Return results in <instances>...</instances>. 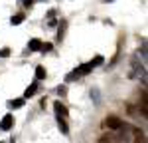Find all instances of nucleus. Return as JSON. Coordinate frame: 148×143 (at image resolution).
I'll return each instance as SVG.
<instances>
[{"instance_id": "1", "label": "nucleus", "mask_w": 148, "mask_h": 143, "mask_svg": "<svg viewBox=\"0 0 148 143\" xmlns=\"http://www.w3.org/2000/svg\"><path fill=\"white\" fill-rule=\"evenodd\" d=\"M105 125H107L109 129H114V131H119V129H123V127H125L123 119H119L116 115H109V117L105 119Z\"/></svg>"}, {"instance_id": "2", "label": "nucleus", "mask_w": 148, "mask_h": 143, "mask_svg": "<svg viewBox=\"0 0 148 143\" xmlns=\"http://www.w3.org/2000/svg\"><path fill=\"white\" fill-rule=\"evenodd\" d=\"M12 125H14V117H12L10 113L4 115V117H2V123H0V129H2V131H10Z\"/></svg>"}, {"instance_id": "3", "label": "nucleus", "mask_w": 148, "mask_h": 143, "mask_svg": "<svg viewBox=\"0 0 148 143\" xmlns=\"http://www.w3.org/2000/svg\"><path fill=\"white\" fill-rule=\"evenodd\" d=\"M93 68H95V66H93L91 62H87V64H83V66H79V68H77V76H85V74H89V72L93 70Z\"/></svg>"}, {"instance_id": "4", "label": "nucleus", "mask_w": 148, "mask_h": 143, "mask_svg": "<svg viewBox=\"0 0 148 143\" xmlns=\"http://www.w3.org/2000/svg\"><path fill=\"white\" fill-rule=\"evenodd\" d=\"M56 113H57V117H67L65 106H63V103H56Z\"/></svg>"}, {"instance_id": "5", "label": "nucleus", "mask_w": 148, "mask_h": 143, "mask_svg": "<svg viewBox=\"0 0 148 143\" xmlns=\"http://www.w3.org/2000/svg\"><path fill=\"white\" fill-rule=\"evenodd\" d=\"M36 92H38V82H34L30 87H28V90H26V92H24V97H32Z\"/></svg>"}, {"instance_id": "6", "label": "nucleus", "mask_w": 148, "mask_h": 143, "mask_svg": "<svg viewBox=\"0 0 148 143\" xmlns=\"http://www.w3.org/2000/svg\"><path fill=\"white\" fill-rule=\"evenodd\" d=\"M30 50L32 52H40L42 50V42L40 40H30Z\"/></svg>"}, {"instance_id": "7", "label": "nucleus", "mask_w": 148, "mask_h": 143, "mask_svg": "<svg viewBox=\"0 0 148 143\" xmlns=\"http://www.w3.org/2000/svg\"><path fill=\"white\" fill-rule=\"evenodd\" d=\"M10 107H14V109H18V107H22L24 106V97H18V99H12L10 103H8Z\"/></svg>"}, {"instance_id": "8", "label": "nucleus", "mask_w": 148, "mask_h": 143, "mask_svg": "<svg viewBox=\"0 0 148 143\" xmlns=\"http://www.w3.org/2000/svg\"><path fill=\"white\" fill-rule=\"evenodd\" d=\"M36 78H38V80H44V78H46V70H44L42 66L36 68Z\"/></svg>"}, {"instance_id": "9", "label": "nucleus", "mask_w": 148, "mask_h": 143, "mask_svg": "<svg viewBox=\"0 0 148 143\" xmlns=\"http://www.w3.org/2000/svg\"><path fill=\"white\" fill-rule=\"evenodd\" d=\"M24 18H26L24 14H16V16H12V24H14V26H18L20 22H24Z\"/></svg>"}, {"instance_id": "10", "label": "nucleus", "mask_w": 148, "mask_h": 143, "mask_svg": "<svg viewBox=\"0 0 148 143\" xmlns=\"http://www.w3.org/2000/svg\"><path fill=\"white\" fill-rule=\"evenodd\" d=\"M57 119H59V129L63 131V133H67L69 127H67V123H65V117H57Z\"/></svg>"}, {"instance_id": "11", "label": "nucleus", "mask_w": 148, "mask_h": 143, "mask_svg": "<svg viewBox=\"0 0 148 143\" xmlns=\"http://www.w3.org/2000/svg\"><path fill=\"white\" fill-rule=\"evenodd\" d=\"M65 34V22H61V28H59V34H57V40H61Z\"/></svg>"}, {"instance_id": "12", "label": "nucleus", "mask_w": 148, "mask_h": 143, "mask_svg": "<svg viewBox=\"0 0 148 143\" xmlns=\"http://www.w3.org/2000/svg\"><path fill=\"white\" fill-rule=\"evenodd\" d=\"M8 56H10V50L8 48H2L0 50V58H8Z\"/></svg>"}, {"instance_id": "13", "label": "nucleus", "mask_w": 148, "mask_h": 143, "mask_svg": "<svg viewBox=\"0 0 148 143\" xmlns=\"http://www.w3.org/2000/svg\"><path fill=\"white\" fill-rule=\"evenodd\" d=\"M91 64H93V66H101V64H103V58H101V56H97V58L93 60Z\"/></svg>"}, {"instance_id": "14", "label": "nucleus", "mask_w": 148, "mask_h": 143, "mask_svg": "<svg viewBox=\"0 0 148 143\" xmlns=\"http://www.w3.org/2000/svg\"><path fill=\"white\" fill-rule=\"evenodd\" d=\"M57 94H59V95H65V94H67L65 85H59V87H57Z\"/></svg>"}, {"instance_id": "15", "label": "nucleus", "mask_w": 148, "mask_h": 143, "mask_svg": "<svg viewBox=\"0 0 148 143\" xmlns=\"http://www.w3.org/2000/svg\"><path fill=\"white\" fill-rule=\"evenodd\" d=\"M51 50V44H42V52H49Z\"/></svg>"}, {"instance_id": "16", "label": "nucleus", "mask_w": 148, "mask_h": 143, "mask_svg": "<svg viewBox=\"0 0 148 143\" xmlns=\"http://www.w3.org/2000/svg\"><path fill=\"white\" fill-rule=\"evenodd\" d=\"M32 4H34V0H24V6H28V8H30Z\"/></svg>"}, {"instance_id": "17", "label": "nucleus", "mask_w": 148, "mask_h": 143, "mask_svg": "<svg viewBox=\"0 0 148 143\" xmlns=\"http://www.w3.org/2000/svg\"><path fill=\"white\" fill-rule=\"evenodd\" d=\"M107 2H113V0H107Z\"/></svg>"}]
</instances>
